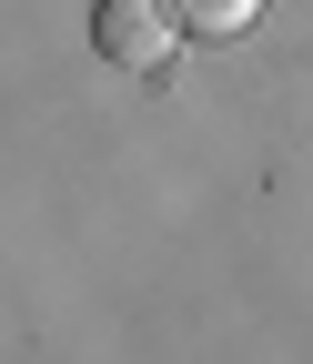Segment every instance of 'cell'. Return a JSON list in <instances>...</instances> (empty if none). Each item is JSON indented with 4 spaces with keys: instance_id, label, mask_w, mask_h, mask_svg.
Returning <instances> with one entry per match:
<instances>
[{
    "instance_id": "6da1fadb",
    "label": "cell",
    "mask_w": 313,
    "mask_h": 364,
    "mask_svg": "<svg viewBox=\"0 0 313 364\" xmlns=\"http://www.w3.org/2000/svg\"><path fill=\"white\" fill-rule=\"evenodd\" d=\"M172 41H182L172 0H101V11H92V51H101L111 71H162Z\"/></svg>"
},
{
    "instance_id": "7a4b0ae2",
    "label": "cell",
    "mask_w": 313,
    "mask_h": 364,
    "mask_svg": "<svg viewBox=\"0 0 313 364\" xmlns=\"http://www.w3.org/2000/svg\"><path fill=\"white\" fill-rule=\"evenodd\" d=\"M172 21L202 31V41H243V31L263 21V0H172Z\"/></svg>"
}]
</instances>
